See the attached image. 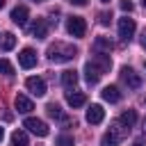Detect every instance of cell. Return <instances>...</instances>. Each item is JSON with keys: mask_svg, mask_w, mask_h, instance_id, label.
<instances>
[{"mask_svg": "<svg viewBox=\"0 0 146 146\" xmlns=\"http://www.w3.org/2000/svg\"><path fill=\"white\" fill-rule=\"evenodd\" d=\"M48 59L50 62H55V64H64V62H71V59H75V55H78V48L75 46H71V43H62V41H55L52 46H48Z\"/></svg>", "mask_w": 146, "mask_h": 146, "instance_id": "1", "label": "cell"}, {"mask_svg": "<svg viewBox=\"0 0 146 146\" xmlns=\"http://www.w3.org/2000/svg\"><path fill=\"white\" fill-rule=\"evenodd\" d=\"M128 132H130V128H125L121 121H114L110 125V130L103 135V146H119Z\"/></svg>", "mask_w": 146, "mask_h": 146, "instance_id": "2", "label": "cell"}, {"mask_svg": "<svg viewBox=\"0 0 146 146\" xmlns=\"http://www.w3.org/2000/svg\"><path fill=\"white\" fill-rule=\"evenodd\" d=\"M66 30H68V34L71 36H84L87 34V23H84V18L82 16H68L66 18Z\"/></svg>", "mask_w": 146, "mask_h": 146, "instance_id": "3", "label": "cell"}, {"mask_svg": "<svg viewBox=\"0 0 146 146\" xmlns=\"http://www.w3.org/2000/svg\"><path fill=\"white\" fill-rule=\"evenodd\" d=\"M25 87H27V91L32 94V96H36V98H41V96H46V80L43 78H39V75H32V78H27L25 80Z\"/></svg>", "mask_w": 146, "mask_h": 146, "instance_id": "4", "label": "cell"}, {"mask_svg": "<svg viewBox=\"0 0 146 146\" xmlns=\"http://www.w3.org/2000/svg\"><path fill=\"white\" fill-rule=\"evenodd\" d=\"M23 125L30 130V132H34L36 137H46L48 135V125L41 121V119H34V116H27L25 121H23Z\"/></svg>", "mask_w": 146, "mask_h": 146, "instance_id": "5", "label": "cell"}, {"mask_svg": "<svg viewBox=\"0 0 146 146\" xmlns=\"http://www.w3.org/2000/svg\"><path fill=\"white\" fill-rule=\"evenodd\" d=\"M119 36H121L123 41H130V39L135 36V21H132V18H128V16L119 18Z\"/></svg>", "mask_w": 146, "mask_h": 146, "instance_id": "6", "label": "cell"}, {"mask_svg": "<svg viewBox=\"0 0 146 146\" xmlns=\"http://www.w3.org/2000/svg\"><path fill=\"white\" fill-rule=\"evenodd\" d=\"M121 80H123L130 89H139V87H141L139 73H135V68H130V66H123V68H121Z\"/></svg>", "mask_w": 146, "mask_h": 146, "instance_id": "7", "label": "cell"}, {"mask_svg": "<svg viewBox=\"0 0 146 146\" xmlns=\"http://www.w3.org/2000/svg\"><path fill=\"white\" fill-rule=\"evenodd\" d=\"M18 64H21L23 68H32V66L36 64V52H34L32 48H23V50L18 52Z\"/></svg>", "mask_w": 146, "mask_h": 146, "instance_id": "8", "label": "cell"}, {"mask_svg": "<svg viewBox=\"0 0 146 146\" xmlns=\"http://www.w3.org/2000/svg\"><path fill=\"white\" fill-rule=\"evenodd\" d=\"M94 50H96L98 55H110V52L114 50V43L110 41V36H96V41H94Z\"/></svg>", "mask_w": 146, "mask_h": 146, "instance_id": "9", "label": "cell"}, {"mask_svg": "<svg viewBox=\"0 0 146 146\" xmlns=\"http://www.w3.org/2000/svg\"><path fill=\"white\" fill-rule=\"evenodd\" d=\"M30 32H32V36H36V39H46V36H48V21H46V18H36V21L32 23Z\"/></svg>", "mask_w": 146, "mask_h": 146, "instance_id": "10", "label": "cell"}, {"mask_svg": "<svg viewBox=\"0 0 146 146\" xmlns=\"http://www.w3.org/2000/svg\"><path fill=\"white\" fill-rule=\"evenodd\" d=\"M103 119H105V110H103V105H91V107L87 110V121H89L91 125H98Z\"/></svg>", "mask_w": 146, "mask_h": 146, "instance_id": "11", "label": "cell"}, {"mask_svg": "<svg viewBox=\"0 0 146 146\" xmlns=\"http://www.w3.org/2000/svg\"><path fill=\"white\" fill-rule=\"evenodd\" d=\"M89 62H91V64H94V66H96L100 73H107V71H110V66H112V59H110V55H98V52H96V55H94Z\"/></svg>", "mask_w": 146, "mask_h": 146, "instance_id": "12", "label": "cell"}, {"mask_svg": "<svg viewBox=\"0 0 146 146\" xmlns=\"http://www.w3.org/2000/svg\"><path fill=\"white\" fill-rule=\"evenodd\" d=\"M27 16H30V11H27L25 5H18V7L11 9V21H14L16 25H25V23H27Z\"/></svg>", "mask_w": 146, "mask_h": 146, "instance_id": "13", "label": "cell"}, {"mask_svg": "<svg viewBox=\"0 0 146 146\" xmlns=\"http://www.w3.org/2000/svg\"><path fill=\"white\" fill-rule=\"evenodd\" d=\"M14 107H16L21 114H27V112H32V110H34L32 100H30L27 96H23V94H18V96L14 98Z\"/></svg>", "mask_w": 146, "mask_h": 146, "instance_id": "14", "label": "cell"}, {"mask_svg": "<svg viewBox=\"0 0 146 146\" xmlns=\"http://www.w3.org/2000/svg\"><path fill=\"white\" fill-rule=\"evenodd\" d=\"M66 103L75 110V107H82V105L87 103V96H84L82 91H68V94H66Z\"/></svg>", "mask_w": 146, "mask_h": 146, "instance_id": "15", "label": "cell"}, {"mask_svg": "<svg viewBox=\"0 0 146 146\" xmlns=\"http://www.w3.org/2000/svg\"><path fill=\"white\" fill-rule=\"evenodd\" d=\"M100 75H103V73H100L91 62H87V64H84V78H87V82H89V84H96V82L100 80Z\"/></svg>", "mask_w": 146, "mask_h": 146, "instance_id": "16", "label": "cell"}, {"mask_svg": "<svg viewBox=\"0 0 146 146\" xmlns=\"http://www.w3.org/2000/svg\"><path fill=\"white\" fill-rule=\"evenodd\" d=\"M103 100H107V103H119V100H121V91H119V87H114V84L105 87V89H103Z\"/></svg>", "mask_w": 146, "mask_h": 146, "instance_id": "17", "label": "cell"}, {"mask_svg": "<svg viewBox=\"0 0 146 146\" xmlns=\"http://www.w3.org/2000/svg\"><path fill=\"white\" fill-rule=\"evenodd\" d=\"M14 46H16V36H14L11 32H2V34H0V50L7 52V50H11Z\"/></svg>", "mask_w": 146, "mask_h": 146, "instance_id": "18", "label": "cell"}, {"mask_svg": "<svg viewBox=\"0 0 146 146\" xmlns=\"http://www.w3.org/2000/svg\"><path fill=\"white\" fill-rule=\"evenodd\" d=\"M62 84H64L66 89H73V87L78 84V73H75V71H64V73H62Z\"/></svg>", "mask_w": 146, "mask_h": 146, "instance_id": "19", "label": "cell"}, {"mask_svg": "<svg viewBox=\"0 0 146 146\" xmlns=\"http://www.w3.org/2000/svg\"><path fill=\"white\" fill-rule=\"evenodd\" d=\"M119 121H121L125 128H132V125H135V121H137V112H135V110H125V112L119 116Z\"/></svg>", "mask_w": 146, "mask_h": 146, "instance_id": "20", "label": "cell"}, {"mask_svg": "<svg viewBox=\"0 0 146 146\" xmlns=\"http://www.w3.org/2000/svg\"><path fill=\"white\" fill-rule=\"evenodd\" d=\"M11 146H30L27 144V135L23 130H14L11 132Z\"/></svg>", "mask_w": 146, "mask_h": 146, "instance_id": "21", "label": "cell"}, {"mask_svg": "<svg viewBox=\"0 0 146 146\" xmlns=\"http://www.w3.org/2000/svg\"><path fill=\"white\" fill-rule=\"evenodd\" d=\"M46 110H48V114H50L52 119H64V114H62V110H59V105H55V103H50V105H48Z\"/></svg>", "mask_w": 146, "mask_h": 146, "instance_id": "22", "label": "cell"}, {"mask_svg": "<svg viewBox=\"0 0 146 146\" xmlns=\"http://www.w3.org/2000/svg\"><path fill=\"white\" fill-rule=\"evenodd\" d=\"M0 73H2V75H7V78H9V75H14V66H11L7 59H0Z\"/></svg>", "mask_w": 146, "mask_h": 146, "instance_id": "23", "label": "cell"}, {"mask_svg": "<svg viewBox=\"0 0 146 146\" xmlns=\"http://www.w3.org/2000/svg\"><path fill=\"white\" fill-rule=\"evenodd\" d=\"M98 21H100V25H110L112 14H110V11H100V14H98Z\"/></svg>", "mask_w": 146, "mask_h": 146, "instance_id": "24", "label": "cell"}, {"mask_svg": "<svg viewBox=\"0 0 146 146\" xmlns=\"http://www.w3.org/2000/svg\"><path fill=\"white\" fill-rule=\"evenodd\" d=\"M57 146H73V139L68 135H62V137H57Z\"/></svg>", "mask_w": 146, "mask_h": 146, "instance_id": "25", "label": "cell"}, {"mask_svg": "<svg viewBox=\"0 0 146 146\" xmlns=\"http://www.w3.org/2000/svg\"><path fill=\"white\" fill-rule=\"evenodd\" d=\"M121 9L123 11H132V2L130 0H121Z\"/></svg>", "mask_w": 146, "mask_h": 146, "instance_id": "26", "label": "cell"}, {"mask_svg": "<svg viewBox=\"0 0 146 146\" xmlns=\"http://www.w3.org/2000/svg\"><path fill=\"white\" fill-rule=\"evenodd\" d=\"M68 2H71V5H75V7H84L89 0H68Z\"/></svg>", "mask_w": 146, "mask_h": 146, "instance_id": "27", "label": "cell"}, {"mask_svg": "<svg viewBox=\"0 0 146 146\" xmlns=\"http://www.w3.org/2000/svg\"><path fill=\"white\" fill-rule=\"evenodd\" d=\"M141 46H144V48H146V30H144V32H141Z\"/></svg>", "mask_w": 146, "mask_h": 146, "instance_id": "28", "label": "cell"}, {"mask_svg": "<svg viewBox=\"0 0 146 146\" xmlns=\"http://www.w3.org/2000/svg\"><path fill=\"white\" fill-rule=\"evenodd\" d=\"M132 146H144V144H141V141H139V139H137V141H135V144H132Z\"/></svg>", "mask_w": 146, "mask_h": 146, "instance_id": "29", "label": "cell"}, {"mask_svg": "<svg viewBox=\"0 0 146 146\" xmlns=\"http://www.w3.org/2000/svg\"><path fill=\"white\" fill-rule=\"evenodd\" d=\"M2 137H5V130H2V128H0V141H2Z\"/></svg>", "mask_w": 146, "mask_h": 146, "instance_id": "30", "label": "cell"}, {"mask_svg": "<svg viewBox=\"0 0 146 146\" xmlns=\"http://www.w3.org/2000/svg\"><path fill=\"white\" fill-rule=\"evenodd\" d=\"M2 7H5V0H0V9H2Z\"/></svg>", "mask_w": 146, "mask_h": 146, "instance_id": "31", "label": "cell"}, {"mask_svg": "<svg viewBox=\"0 0 146 146\" xmlns=\"http://www.w3.org/2000/svg\"><path fill=\"white\" fill-rule=\"evenodd\" d=\"M144 135H146V119H144Z\"/></svg>", "mask_w": 146, "mask_h": 146, "instance_id": "32", "label": "cell"}, {"mask_svg": "<svg viewBox=\"0 0 146 146\" xmlns=\"http://www.w3.org/2000/svg\"><path fill=\"white\" fill-rule=\"evenodd\" d=\"M100 2H110V0H100Z\"/></svg>", "mask_w": 146, "mask_h": 146, "instance_id": "33", "label": "cell"}, {"mask_svg": "<svg viewBox=\"0 0 146 146\" xmlns=\"http://www.w3.org/2000/svg\"><path fill=\"white\" fill-rule=\"evenodd\" d=\"M141 2H144V7H146V0H141Z\"/></svg>", "mask_w": 146, "mask_h": 146, "instance_id": "34", "label": "cell"}, {"mask_svg": "<svg viewBox=\"0 0 146 146\" xmlns=\"http://www.w3.org/2000/svg\"><path fill=\"white\" fill-rule=\"evenodd\" d=\"M34 2H43V0H34Z\"/></svg>", "mask_w": 146, "mask_h": 146, "instance_id": "35", "label": "cell"}]
</instances>
